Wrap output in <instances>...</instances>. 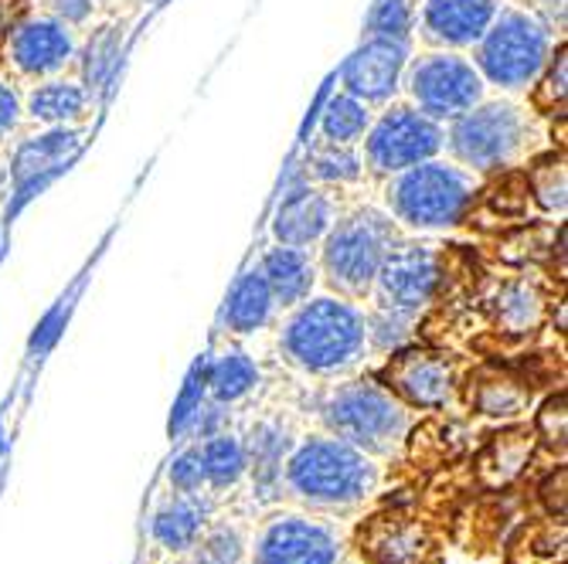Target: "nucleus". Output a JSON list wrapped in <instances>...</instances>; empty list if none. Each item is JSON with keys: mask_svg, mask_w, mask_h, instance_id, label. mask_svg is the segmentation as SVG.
<instances>
[{"mask_svg": "<svg viewBox=\"0 0 568 564\" xmlns=\"http://www.w3.org/2000/svg\"><path fill=\"white\" fill-rule=\"evenodd\" d=\"M242 561V534L235 527H215L197 544L194 564H239Z\"/></svg>", "mask_w": 568, "mask_h": 564, "instance_id": "nucleus-29", "label": "nucleus"}, {"mask_svg": "<svg viewBox=\"0 0 568 564\" xmlns=\"http://www.w3.org/2000/svg\"><path fill=\"white\" fill-rule=\"evenodd\" d=\"M204 381H209V391H212L219 401L229 404V401L245 398L255 384H260V368H255V361H252L248 353L229 350V353H222L219 361L209 368Z\"/></svg>", "mask_w": 568, "mask_h": 564, "instance_id": "nucleus-21", "label": "nucleus"}, {"mask_svg": "<svg viewBox=\"0 0 568 564\" xmlns=\"http://www.w3.org/2000/svg\"><path fill=\"white\" fill-rule=\"evenodd\" d=\"M408 62V48L405 41H392V38H368L354 55L344 62V85L351 95H357L361 102H382L388 99L405 72Z\"/></svg>", "mask_w": 568, "mask_h": 564, "instance_id": "nucleus-12", "label": "nucleus"}, {"mask_svg": "<svg viewBox=\"0 0 568 564\" xmlns=\"http://www.w3.org/2000/svg\"><path fill=\"white\" fill-rule=\"evenodd\" d=\"M372 126V113H368V102H361L357 95L344 92L337 99L327 102V113L321 120L324 140L331 143H357L361 136L368 133Z\"/></svg>", "mask_w": 568, "mask_h": 564, "instance_id": "nucleus-23", "label": "nucleus"}, {"mask_svg": "<svg viewBox=\"0 0 568 564\" xmlns=\"http://www.w3.org/2000/svg\"><path fill=\"white\" fill-rule=\"evenodd\" d=\"M201 524H204L201 506L191 500H178L153 517V537L164 547H191L201 534Z\"/></svg>", "mask_w": 568, "mask_h": 564, "instance_id": "nucleus-25", "label": "nucleus"}, {"mask_svg": "<svg viewBox=\"0 0 568 564\" xmlns=\"http://www.w3.org/2000/svg\"><path fill=\"white\" fill-rule=\"evenodd\" d=\"M337 534L306 517H276L255 541V564H337Z\"/></svg>", "mask_w": 568, "mask_h": 564, "instance_id": "nucleus-11", "label": "nucleus"}, {"mask_svg": "<svg viewBox=\"0 0 568 564\" xmlns=\"http://www.w3.org/2000/svg\"><path fill=\"white\" fill-rule=\"evenodd\" d=\"M443 130L423 110L398 106L385 113L375 126H368L365 157L375 174H402L423 161H433L443 146Z\"/></svg>", "mask_w": 568, "mask_h": 564, "instance_id": "nucleus-8", "label": "nucleus"}, {"mask_svg": "<svg viewBox=\"0 0 568 564\" xmlns=\"http://www.w3.org/2000/svg\"><path fill=\"white\" fill-rule=\"evenodd\" d=\"M439 279H443L439 259L426 245L392 248L375 276L382 306H392V310H405V314H419V306H426L436 296Z\"/></svg>", "mask_w": 568, "mask_h": 564, "instance_id": "nucleus-10", "label": "nucleus"}, {"mask_svg": "<svg viewBox=\"0 0 568 564\" xmlns=\"http://www.w3.org/2000/svg\"><path fill=\"white\" fill-rule=\"evenodd\" d=\"M171 483L174 490L181 493H194L201 483H204V470H201V455L197 452H184L174 459V466H171Z\"/></svg>", "mask_w": 568, "mask_h": 564, "instance_id": "nucleus-33", "label": "nucleus"}, {"mask_svg": "<svg viewBox=\"0 0 568 564\" xmlns=\"http://www.w3.org/2000/svg\"><path fill=\"white\" fill-rule=\"evenodd\" d=\"M260 273H263L273 299L283 306L303 302L310 296V289H314V263H310V255L303 248H293V245L273 248L263 259Z\"/></svg>", "mask_w": 568, "mask_h": 564, "instance_id": "nucleus-18", "label": "nucleus"}, {"mask_svg": "<svg viewBox=\"0 0 568 564\" xmlns=\"http://www.w3.org/2000/svg\"><path fill=\"white\" fill-rule=\"evenodd\" d=\"M327 85H331V82L321 85V92H317V99H314V110H310V116H306V123H303V140L310 136V130H314V123H317V116H321V106L327 102Z\"/></svg>", "mask_w": 568, "mask_h": 564, "instance_id": "nucleus-39", "label": "nucleus"}, {"mask_svg": "<svg viewBox=\"0 0 568 564\" xmlns=\"http://www.w3.org/2000/svg\"><path fill=\"white\" fill-rule=\"evenodd\" d=\"M273 306H276V299H273V293H270V286H266V279H263V273H260V269H252V273H245V276L232 286V293H229V302H225V324H229V330H235V334H252V330H260V327L270 324Z\"/></svg>", "mask_w": 568, "mask_h": 564, "instance_id": "nucleus-19", "label": "nucleus"}, {"mask_svg": "<svg viewBox=\"0 0 568 564\" xmlns=\"http://www.w3.org/2000/svg\"><path fill=\"white\" fill-rule=\"evenodd\" d=\"M334 225V208L331 201L321 191H290L283 197V204L276 208V222H273V235L280 245H293V248H306L321 242Z\"/></svg>", "mask_w": 568, "mask_h": 564, "instance_id": "nucleus-15", "label": "nucleus"}, {"mask_svg": "<svg viewBox=\"0 0 568 564\" xmlns=\"http://www.w3.org/2000/svg\"><path fill=\"white\" fill-rule=\"evenodd\" d=\"M18 113H21V106H18L14 89L8 82H0V140L18 126Z\"/></svg>", "mask_w": 568, "mask_h": 564, "instance_id": "nucleus-37", "label": "nucleus"}, {"mask_svg": "<svg viewBox=\"0 0 568 564\" xmlns=\"http://www.w3.org/2000/svg\"><path fill=\"white\" fill-rule=\"evenodd\" d=\"M4 187H8V171L0 167V194H4Z\"/></svg>", "mask_w": 568, "mask_h": 564, "instance_id": "nucleus-40", "label": "nucleus"}, {"mask_svg": "<svg viewBox=\"0 0 568 564\" xmlns=\"http://www.w3.org/2000/svg\"><path fill=\"white\" fill-rule=\"evenodd\" d=\"M204 375H209V368H204V361H197L184 381V391L174 404V416H171V435H181L191 419L201 412V398H204V388H209V381H204Z\"/></svg>", "mask_w": 568, "mask_h": 564, "instance_id": "nucleus-30", "label": "nucleus"}, {"mask_svg": "<svg viewBox=\"0 0 568 564\" xmlns=\"http://www.w3.org/2000/svg\"><path fill=\"white\" fill-rule=\"evenodd\" d=\"M48 8L62 24H82L92 14V0H48Z\"/></svg>", "mask_w": 568, "mask_h": 564, "instance_id": "nucleus-36", "label": "nucleus"}, {"mask_svg": "<svg viewBox=\"0 0 568 564\" xmlns=\"http://www.w3.org/2000/svg\"><path fill=\"white\" fill-rule=\"evenodd\" d=\"M372 38H392V41H405L408 28H412V11L405 0H378L372 18H368Z\"/></svg>", "mask_w": 568, "mask_h": 564, "instance_id": "nucleus-31", "label": "nucleus"}, {"mask_svg": "<svg viewBox=\"0 0 568 564\" xmlns=\"http://www.w3.org/2000/svg\"><path fill=\"white\" fill-rule=\"evenodd\" d=\"M286 483L296 496L310 503H327V506H347L365 500L378 473L372 459L354 449L344 439H314L303 442L286 463Z\"/></svg>", "mask_w": 568, "mask_h": 564, "instance_id": "nucleus-2", "label": "nucleus"}, {"mask_svg": "<svg viewBox=\"0 0 568 564\" xmlns=\"http://www.w3.org/2000/svg\"><path fill=\"white\" fill-rule=\"evenodd\" d=\"M21 14V0H0V38L11 34V28L18 24Z\"/></svg>", "mask_w": 568, "mask_h": 564, "instance_id": "nucleus-38", "label": "nucleus"}, {"mask_svg": "<svg viewBox=\"0 0 568 564\" xmlns=\"http://www.w3.org/2000/svg\"><path fill=\"white\" fill-rule=\"evenodd\" d=\"M201 455V470H204V480L215 483V486H232L239 483V476L245 473V449L239 439L232 435H212L204 442V449L197 452Z\"/></svg>", "mask_w": 568, "mask_h": 564, "instance_id": "nucleus-24", "label": "nucleus"}, {"mask_svg": "<svg viewBox=\"0 0 568 564\" xmlns=\"http://www.w3.org/2000/svg\"><path fill=\"white\" fill-rule=\"evenodd\" d=\"M528 394L507 378H490L477 388V408L484 416H518L525 408Z\"/></svg>", "mask_w": 568, "mask_h": 564, "instance_id": "nucleus-27", "label": "nucleus"}, {"mask_svg": "<svg viewBox=\"0 0 568 564\" xmlns=\"http://www.w3.org/2000/svg\"><path fill=\"white\" fill-rule=\"evenodd\" d=\"M408 92L416 106L439 120H456L474 110L484 95V75L474 62L459 55H429L408 75Z\"/></svg>", "mask_w": 568, "mask_h": 564, "instance_id": "nucleus-9", "label": "nucleus"}, {"mask_svg": "<svg viewBox=\"0 0 568 564\" xmlns=\"http://www.w3.org/2000/svg\"><path fill=\"white\" fill-rule=\"evenodd\" d=\"M0 449H4V435H0Z\"/></svg>", "mask_w": 568, "mask_h": 564, "instance_id": "nucleus-41", "label": "nucleus"}, {"mask_svg": "<svg viewBox=\"0 0 568 564\" xmlns=\"http://www.w3.org/2000/svg\"><path fill=\"white\" fill-rule=\"evenodd\" d=\"M528 191L535 194V201L545 212H561L565 208V167H561V161L538 164L528 174Z\"/></svg>", "mask_w": 568, "mask_h": 564, "instance_id": "nucleus-28", "label": "nucleus"}, {"mask_svg": "<svg viewBox=\"0 0 568 564\" xmlns=\"http://www.w3.org/2000/svg\"><path fill=\"white\" fill-rule=\"evenodd\" d=\"M528 140V123L510 102H477L474 110L453 120L449 150L470 171H500L521 153Z\"/></svg>", "mask_w": 568, "mask_h": 564, "instance_id": "nucleus-6", "label": "nucleus"}, {"mask_svg": "<svg viewBox=\"0 0 568 564\" xmlns=\"http://www.w3.org/2000/svg\"><path fill=\"white\" fill-rule=\"evenodd\" d=\"M28 110L34 120L51 123V126H65L82 116L85 110V92L72 82H44L41 89L31 92Z\"/></svg>", "mask_w": 568, "mask_h": 564, "instance_id": "nucleus-22", "label": "nucleus"}, {"mask_svg": "<svg viewBox=\"0 0 568 564\" xmlns=\"http://www.w3.org/2000/svg\"><path fill=\"white\" fill-rule=\"evenodd\" d=\"M477 44V72L504 89L531 85L551 59V34L528 11H504L487 24Z\"/></svg>", "mask_w": 568, "mask_h": 564, "instance_id": "nucleus-4", "label": "nucleus"}, {"mask_svg": "<svg viewBox=\"0 0 568 564\" xmlns=\"http://www.w3.org/2000/svg\"><path fill=\"white\" fill-rule=\"evenodd\" d=\"M113 62H116V34L106 31V34H102V38L89 48V79H92V85H102V82H106Z\"/></svg>", "mask_w": 568, "mask_h": 564, "instance_id": "nucleus-32", "label": "nucleus"}, {"mask_svg": "<svg viewBox=\"0 0 568 564\" xmlns=\"http://www.w3.org/2000/svg\"><path fill=\"white\" fill-rule=\"evenodd\" d=\"M494 18H497V0H429L426 4L429 38L453 48L477 44Z\"/></svg>", "mask_w": 568, "mask_h": 564, "instance_id": "nucleus-17", "label": "nucleus"}, {"mask_svg": "<svg viewBox=\"0 0 568 564\" xmlns=\"http://www.w3.org/2000/svg\"><path fill=\"white\" fill-rule=\"evenodd\" d=\"M365 340L368 330L361 310L347 299H334V296L300 306L283 334L290 361L310 375H334L347 368L365 350Z\"/></svg>", "mask_w": 568, "mask_h": 564, "instance_id": "nucleus-1", "label": "nucleus"}, {"mask_svg": "<svg viewBox=\"0 0 568 564\" xmlns=\"http://www.w3.org/2000/svg\"><path fill=\"white\" fill-rule=\"evenodd\" d=\"M75 51L69 24L55 18H31L18 21L8 34V55L24 75H51L59 72Z\"/></svg>", "mask_w": 568, "mask_h": 564, "instance_id": "nucleus-13", "label": "nucleus"}, {"mask_svg": "<svg viewBox=\"0 0 568 564\" xmlns=\"http://www.w3.org/2000/svg\"><path fill=\"white\" fill-rule=\"evenodd\" d=\"M388 384L408 398L412 404L439 408L453 391L449 365L439 353H398L395 365H388Z\"/></svg>", "mask_w": 568, "mask_h": 564, "instance_id": "nucleus-16", "label": "nucleus"}, {"mask_svg": "<svg viewBox=\"0 0 568 564\" xmlns=\"http://www.w3.org/2000/svg\"><path fill=\"white\" fill-rule=\"evenodd\" d=\"M327 422L337 432V439L372 455H388L408 429L402 404L378 384H361V381L344 384L331 394Z\"/></svg>", "mask_w": 568, "mask_h": 564, "instance_id": "nucleus-5", "label": "nucleus"}, {"mask_svg": "<svg viewBox=\"0 0 568 564\" xmlns=\"http://www.w3.org/2000/svg\"><path fill=\"white\" fill-rule=\"evenodd\" d=\"M392 245V222L378 212H361L341 225H331L324 242V266L331 283L344 293H365L375 283Z\"/></svg>", "mask_w": 568, "mask_h": 564, "instance_id": "nucleus-7", "label": "nucleus"}, {"mask_svg": "<svg viewBox=\"0 0 568 564\" xmlns=\"http://www.w3.org/2000/svg\"><path fill=\"white\" fill-rule=\"evenodd\" d=\"M65 317H69V302H62V306H55L44 320H41V327L34 330V337H31V350L34 353H44L51 343L59 340V334H62V327H65Z\"/></svg>", "mask_w": 568, "mask_h": 564, "instance_id": "nucleus-34", "label": "nucleus"}, {"mask_svg": "<svg viewBox=\"0 0 568 564\" xmlns=\"http://www.w3.org/2000/svg\"><path fill=\"white\" fill-rule=\"evenodd\" d=\"M548 69V75H545V82H541V99L548 102V106H555V102H558V106H561V99H565V51L558 48V55H555V62H548L545 65Z\"/></svg>", "mask_w": 568, "mask_h": 564, "instance_id": "nucleus-35", "label": "nucleus"}, {"mask_svg": "<svg viewBox=\"0 0 568 564\" xmlns=\"http://www.w3.org/2000/svg\"><path fill=\"white\" fill-rule=\"evenodd\" d=\"M365 171V161L351 150V143H324L310 153V174L327 184H351Z\"/></svg>", "mask_w": 568, "mask_h": 564, "instance_id": "nucleus-26", "label": "nucleus"}, {"mask_svg": "<svg viewBox=\"0 0 568 564\" xmlns=\"http://www.w3.org/2000/svg\"><path fill=\"white\" fill-rule=\"evenodd\" d=\"M75 153H79V133H72V130H51L44 136H31L14 157L11 177H14L18 197L11 204V215H18L21 204L55 177Z\"/></svg>", "mask_w": 568, "mask_h": 564, "instance_id": "nucleus-14", "label": "nucleus"}, {"mask_svg": "<svg viewBox=\"0 0 568 564\" xmlns=\"http://www.w3.org/2000/svg\"><path fill=\"white\" fill-rule=\"evenodd\" d=\"M494 314L507 334H531L545 317V296L531 283H507L494 299Z\"/></svg>", "mask_w": 568, "mask_h": 564, "instance_id": "nucleus-20", "label": "nucleus"}, {"mask_svg": "<svg viewBox=\"0 0 568 564\" xmlns=\"http://www.w3.org/2000/svg\"><path fill=\"white\" fill-rule=\"evenodd\" d=\"M474 177L439 161H423L395 174L388 187V204L398 222L416 228H453L474 208Z\"/></svg>", "mask_w": 568, "mask_h": 564, "instance_id": "nucleus-3", "label": "nucleus"}]
</instances>
